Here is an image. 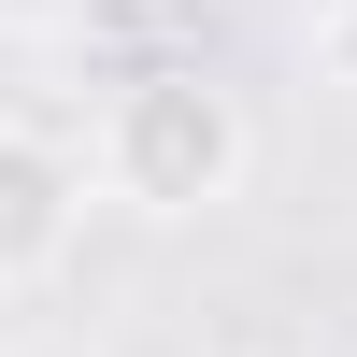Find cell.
Instances as JSON below:
<instances>
[{"mask_svg":"<svg viewBox=\"0 0 357 357\" xmlns=\"http://www.w3.org/2000/svg\"><path fill=\"white\" fill-rule=\"evenodd\" d=\"M86 158H100V200L143 229H200L243 200L257 172V114L229 72H200V57H158V72H129L100 100V129H86Z\"/></svg>","mask_w":357,"mask_h":357,"instance_id":"6da1fadb","label":"cell"},{"mask_svg":"<svg viewBox=\"0 0 357 357\" xmlns=\"http://www.w3.org/2000/svg\"><path fill=\"white\" fill-rule=\"evenodd\" d=\"M86 186H100V158H72V143L29 129V114H0V301H29V286L72 272Z\"/></svg>","mask_w":357,"mask_h":357,"instance_id":"7a4b0ae2","label":"cell"},{"mask_svg":"<svg viewBox=\"0 0 357 357\" xmlns=\"http://www.w3.org/2000/svg\"><path fill=\"white\" fill-rule=\"evenodd\" d=\"M314 72L357 100V0H314Z\"/></svg>","mask_w":357,"mask_h":357,"instance_id":"3957f363","label":"cell"}]
</instances>
